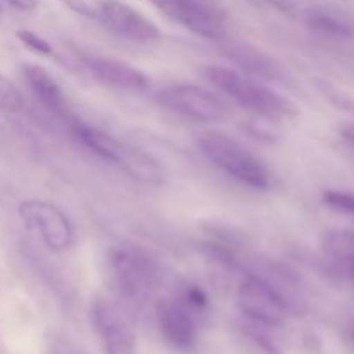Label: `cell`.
<instances>
[{"mask_svg": "<svg viewBox=\"0 0 354 354\" xmlns=\"http://www.w3.org/2000/svg\"><path fill=\"white\" fill-rule=\"evenodd\" d=\"M109 268L120 296L131 304H142L151 297L161 280L158 263L144 249L130 244H120L111 249Z\"/></svg>", "mask_w": 354, "mask_h": 354, "instance_id": "4", "label": "cell"}, {"mask_svg": "<svg viewBox=\"0 0 354 354\" xmlns=\"http://www.w3.org/2000/svg\"><path fill=\"white\" fill-rule=\"evenodd\" d=\"M17 214L24 228L37 235L52 252H64L75 244V227L68 214L44 199L21 201Z\"/></svg>", "mask_w": 354, "mask_h": 354, "instance_id": "5", "label": "cell"}, {"mask_svg": "<svg viewBox=\"0 0 354 354\" xmlns=\"http://www.w3.org/2000/svg\"><path fill=\"white\" fill-rule=\"evenodd\" d=\"M221 52L232 64L237 66L239 71L252 78L261 82H283L286 78L282 64L258 47L242 41H225L221 44Z\"/></svg>", "mask_w": 354, "mask_h": 354, "instance_id": "13", "label": "cell"}, {"mask_svg": "<svg viewBox=\"0 0 354 354\" xmlns=\"http://www.w3.org/2000/svg\"><path fill=\"white\" fill-rule=\"evenodd\" d=\"M16 37H17V40L24 45V47H28L30 50H33L35 54L45 55V57H54V54H55L54 47L48 44L47 38L40 37V35H37L35 31L17 30Z\"/></svg>", "mask_w": 354, "mask_h": 354, "instance_id": "20", "label": "cell"}, {"mask_svg": "<svg viewBox=\"0 0 354 354\" xmlns=\"http://www.w3.org/2000/svg\"><path fill=\"white\" fill-rule=\"evenodd\" d=\"M341 137L344 138L348 144L354 145V123H348L341 128Z\"/></svg>", "mask_w": 354, "mask_h": 354, "instance_id": "24", "label": "cell"}, {"mask_svg": "<svg viewBox=\"0 0 354 354\" xmlns=\"http://www.w3.org/2000/svg\"><path fill=\"white\" fill-rule=\"evenodd\" d=\"M346 330H348V335H349V339H351L353 341V344H354V320H351L348 324V328H346Z\"/></svg>", "mask_w": 354, "mask_h": 354, "instance_id": "25", "label": "cell"}, {"mask_svg": "<svg viewBox=\"0 0 354 354\" xmlns=\"http://www.w3.org/2000/svg\"><path fill=\"white\" fill-rule=\"evenodd\" d=\"M324 251L334 266L354 263V232L335 230L327 234L324 239Z\"/></svg>", "mask_w": 354, "mask_h": 354, "instance_id": "16", "label": "cell"}, {"mask_svg": "<svg viewBox=\"0 0 354 354\" xmlns=\"http://www.w3.org/2000/svg\"><path fill=\"white\" fill-rule=\"evenodd\" d=\"M24 107L21 90L0 73V113H19Z\"/></svg>", "mask_w": 354, "mask_h": 354, "instance_id": "17", "label": "cell"}, {"mask_svg": "<svg viewBox=\"0 0 354 354\" xmlns=\"http://www.w3.org/2000/svg\"><path fill=\"white\" fill-rule=\"evenodd\" d=\"M99 17L111 31L137 44H149L161 38L154 21L123 0H100Z\"/></svg>", "mask_w": 354, "mask_h": 354, "instance_id": "11", "label": "cell"}, {"mask_svg": "<svg viewBox=\"0 0 354 354\" xmlns=\"http://www.w3.org/2000/svg\"><path fill=\"white\" fill-rule=\"evenodd\" d=\"M90 324L104 354H137V334L123 308L109 299H95L90 306Z\"/></svg>", "mask_w": 354, "mask_h": 354, "instance_id": "9", "label": "cell"}, {"mask_svg": "<svg viewBox=\"0 0 354 354\" xmlns=\"http://www.w3.org/2000/svg\"><path fill=\"white\" fill-rule=\"evenodd\" d=\"M304 23L315 33L324 35L328 38L346 40L354 35V23L342 10L334 7L315 6L304 12Z\"/></svg>", "mask_w": 354, "mask_h": 354, "instance_id": "15", "label": "cell"}, {"mask_svg": "<svg viewBox=\"0 0 354 354\" xmlns=\"http://www.w3.org/2000/svg\"><path fill=\"white\" fill-rule=\"evenodd\" d=\"M83 69L97 82L127 92H144L151 85V78L142 69L127 61L104 55H82Z\"/></svg>", "mask_w": 354, "mask_h": 354, "instance_id": "12", "label": "cell"}, {"mask_svg": "<svg viewBox=\"0 0 354 354\" xmlns=\"http://www.w3.org/2000/svg\"><path fill=\"white\" fill-rule=\"evenodd\" d=\"M62 6L68 7L69 10H73L75 14L83 17H88V19H95L99 17V10L88 2V0H59Z\"/></svg>", "mask_w": 354, "mask_h": 354, "instance_id": "21", "label": "cell"}, {"mask_svg": "<svg viewBox=\"0 0 354 354\" xmlns=\"http://www.w3.org/2000/svg\"><path fill=\"white\" fill-rule=\"evenodd\" d=\"M254 2L263 3V6L273 7V9L280 10V12L290 14L296 9V0H254Z\"/></svg>", "mask_w": 354, "mask_h": 354, "instance_id": "22", "label": "cell"}, {"mask_svg": "<svg viewBox=\"0 0 354 354\" xmlns=\"http://www.w3.org/2000/svg\"><path fill=\"white\" fill-rule=\"evenodd\" d=\"M237 304L242 315L263 327H282L289 317V303L270 280L244 273L237 289Z\"/></svg>", "mask_w": 354, "mask_h": 354, "instance_id": "6", "label": "cell"}, {"mask_svg": "<svg viewBox=\"0 0 354 354\" xmlns=\"http://www.w3.org/2000/svg\"><path fill=\"white\" fill-rule=\"evenodd\" d=\"M158 102L171 113L199 123L223 121L228 116V104L218 93L190 83H176L158 93Z\"/></svg>", "mask_w": 354, "mask_h": 354, "instance_id": "7", "label": "cell"}, {"mask_svg": "<svg viewBox=\"0 0 354 354\" xmlns=\"http://www.w3.org/2000/svg\"><path fill=\"white\" fill-rule=\"evenodd\" d=\"M6 3H9L10 7L17 10H23V12H31L38 7L40 0H3Z\"/></svg>", "mask_w": 354, "mask_h": 354, "instance_id": "23", "label": "cell"}, {"mask_svg": "<svg viewBox=\"0 0 354 354\" xmlns=\"http://www.w3.org/2000/svg\"><path fill=\"white\" fill-rule=\"evenodd\" d=\"M165 16L207 40H225V9L220 0H151Z\"/></svg>", "mask_w": 354, "mask_h": 354, "instance_id": "8", "label": "cell"}, {"mask_svg": "<svg viewBox=\"0 0 354 354\" xmlns=\"http://www.w3.org/2000/svg\"><path fill=\"white\" fill-rule=\"evenodd\" d=\"M69 130L78 144L88 149L92 154H95L107 165L120 168L130 178L144 185H161L165 182V169L159 165L158 159H154L147 152L127 145L111 133H106L100 128L75 116L69 120Z\"/></svg>", "mask_w": 354, "mask_h": 354, "instance_id": "1", "label": "cell"}, {"mask_svg": "<svg viewBox=\"0 0 354 354\" xmlns=\"http://www.w3.org/2000/svg\"><path fill=\"white\" fill-rule=\"evenodd\" d=\"M201 154L220 171L254 190L272 187V171L259 156L220 131H204L197 137Z\"/></svg>", "mask_w": 354, "mask_h": 354, "instance_id": "3", "label": "cell"}, {"mask_svg": "<svg viewBox=\"0 0 354 354\" xmlns=\"http://www.w3.org/2000/svg\"><path fill=\"white\" fill-rule=\"evenodd\" d=\"M199 318L196 311L190 310L178 297L162 299L156 308V320L162 339L173 349L189 353L196 348L199 337Z\"/></svg>", "mask_w": 354, "mask_h": 354, "instance_id": "10", "label": "cell"}, {"mask_svg": "<svg viewBox=\"0 0 354 354\" xmlns=\"http://www.w3.org/2000/svg\"><path fill=\"white\" fill-rule=\"evenodd\" d=\"M204 75L220 92L227 93L235 102L254 113L256 116H265L277 121L297 114L296 106L289 99L268 88L261 80L244 75L237 69L209 64L204 69Z\"/></svg>", "mask_w": 354, "mask_h": 354, "instance_id": "2", "label": "cell"}, {"mask_svg": "<svg viewBox=\"0 0 354 354\" xmlns=\"http://www.w3.org/2000/svg\"><path fill=\"white\" fill-rule=\"evenodd\" d=\"M23 75L26 80L28 86L33 92L35 99L41 104L47 111L52 114L64 120H71L73 114L69 109V102L66 99L64 90L61 88L54 76L40 64H33V62H26L23 64Z\"/></svg>", "mask_w": 354, "mask_h": 354, "instance_id": "14", "label": "cell"}, {"mask_svg": "<svg viewBox=\"0 0 354 354\" xmlns=\"http://www.w3.org/2000/svg\"><path fill=\"white\" fill-rule=\"evenodd\" d=\"M176 297H178L180 301H183L190 310H194L197 315H201V317H203V315L206 313L207 308H209V297H207L206 290L201 289L199 286H194V283L183 286L182 289L178 290V294H176Z\"/></svg>", "mask_w": 354, "mask_h": 354, "instance_id": "18", "label": "cell"}, {"mask_svg": "<svg viewBox=\"0 0 354 354\" xmlns=\"http://www.w3.org/2000/svg\"><path fill=\"white\" fill-rule=\"evenodd\" d=\"M322 199H324L325 206L330 207V209L335 211V213L354 216V192L330 189V190H325Z\"/></svg>", "mask_w": 354, "mask_h": 354, "instance_id": "19", "label": "cell"}]
</instances>
